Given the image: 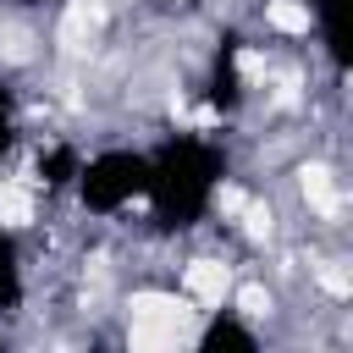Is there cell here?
<instances>
[{"mask_svg": "<svg viewBox=\"0 0 353 353\" xmlns=\"http://www.w3.org/2000/svg\"><path fill=\"white\" fill-rule=\"evenodd\" d=\"M237 303H243V314H265V309H270V292H265V287H243Z\"/></svg>", "mask_w": 353, "mask_h": 353, "instance_id": "30bf717a", "label": "cell"}, {"mask_svg": "<svg viewBox=\"0 0 353 353\" xmlns=\"http://www.w3.org/2000/svg\"><path fill=\"white\" fill-rule=\"evenodd\" d=\"M232 292V270L221 259H193L182 270V298L199 303V309H221V298Z\"/></svg>", "mask_w": 353, "mask_h": 353, "instance_id": "277c9868", "label": "cell"}, {"mask_svg": "<svg viewBox=\"0 0 353 353\" xmlns=\"http://www.w3.org/2000/svg\"><path fill=\"white\" fill-rule=\"evenodd\" d=\"M265 22L276 33H309V0H270L265 6Z\"/></svg>", "mask_w": 353, "mask_h": 353, "instance_id": "5b68a950", "label": "cell"}, {"mask_svg": "<svg viewBox=\"0 0 353 353\" xmlns=\"http://www.w3.org/2000/svg\"><path fill=\"white\" fill-rule=\"evenodd\" d=\"M221 154L199 138H176L160 160H149V199H154V215L165 226H188L199 221L210 204H215V188H221Z\"/></svg>", "mask_w": 353, "mask_h": 353, "instance_id": "6da1fadb", "label": "cell"}, {"mask_svg": "<svg viewBox=\"0 0 353 353\" xmlns=\"http://www.w3.org/2000/svg\"><path fill=\"white\" fill-rule=\"evenodd\" d=\"M6 138H11V99H6V88H0V149H6Z\"/></svg>", "mask_w": 353, "mask_h": 353, "instance_id": "8fae6325", "label": "cell"}, {"mask_svg": "<svg viewBox=\"0 0 353 353\" xmlns=\"http://www.w3.org/2000/svg\"><path fill=\"white\" fill-rule=\"evenodd\" d=\"M0 221L6 226H28L33 221V193L22 182H0Z\"/></svg>", "mask_w": 353, "mask_h": 353, "instance_id": "8992f818", "label": "cell"}, {"mask_svg": "<svg viewBox=\"0 0 353 353\" xmlns=\"http://www.w3.org/2000/svg\"><path fill=\"white\" fill-rule=\"evenodd\" d=\"M17 298V265H11V248L0 243V303Z\"/></svg>", "mask_w": 353, "mask_h": 353, "instance_id": "9c48e42d", "label": "cell"}, {"mask_svg": "<svg viewBox=\"0 0 353 353\" xmlns=\"http://www.w3.org/2000/svg\"><path fill=\"white\" fill-rule=\"evenodd\" d=\"M182 309H188V298H154V292L132 298V331H127V342L132 347H176L182 342Z\"/></svg>", "mask_w": 353, "mask_h": 353, "instance_id": "3957f363", "label": "cell"}, {"mask_svg": "<svg viewBox=\"0 0 353 353\" xmlns=\"http://www.w3.org/2000/svg\"><path fill=\"white\" fill-rule=\"evenodd\" d=\"M199 342H204V347H248V342H254V336H248V331H243V325H232V320H210V325H204V336H199Z\"/></svg>", "mask_w": 353, "mask_h": 353, "instance_id": "ba28073f", "label": "cell"}, {"mask_svg": "<svg viewBox=\"0 0 353 353\" xmlns=\"http://www.w3.org/2000/svg\"><path fill=\"white\" fill-rule=\"evenodd\" d=\"M303 199L314 204V210H336V182H331V171H303Z\"/></svg>", "mask_w": 353, "mask_h": 353, "instance_id": "52a82bcc", "label": "cell"}, {"mask_svg": "<svg viewBox=\"0 0 353 353\" xmlns=\"http://www.w3.org/2000/svg\"><path fill=\"white\" fill-rule=\"evenodd\" d=\"M83 182V204L88 210H121V204H132L143 188H149V160L143 154H127V149H110V154H94L83 171H77Z\"/></svg>", "mask_w": 353, "mask_h": 353, "instance_id": "7a4b0ae2", "label": "cell"}]
</instances>
